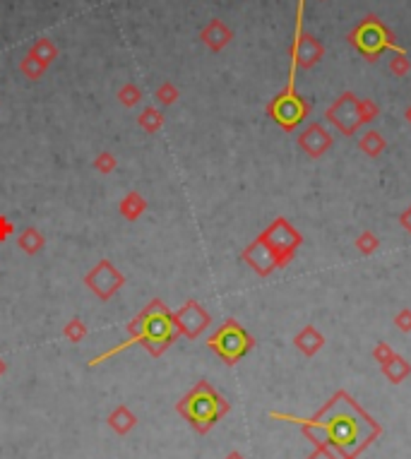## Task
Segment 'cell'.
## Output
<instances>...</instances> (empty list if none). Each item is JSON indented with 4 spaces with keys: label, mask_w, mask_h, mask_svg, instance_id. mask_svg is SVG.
<instances>
[{
    "label": "cell",
    "mask_w": 411,
    "mask_h": 459,
    "mask_svg": "<svg viewBox=\"0 0 411 459\" xmlns=\"http://www.w3.org/2000/svg\"><path fill=\"white\" fill-rule=\"evenodd\" d=\"M46 70H48L46 65H44V63H39V60H36V58H32V56H29V53L20 60V72H22L24 77H27V80H41Z\"/></svg>",
    "instance_id": "cell-22"
},
{
    "label": "cell",
    "mask_w": 411,
    "mask_h": 459,
    "mask_svg": "<svg viewBox=\"0 0 411 459\" xmlns=\"http://www.w3.org/2000/svg\"><path fill=\"white\" fill-rule=\"evenodd\" d=\"M12 231H15V226H12V221L8 219V216L0 214V243H3V240H8Z\"/></svg>",
    "instance_id": "cell-33"
},
{
    "label": "cell",
    "mask_w": 411,
    "mask_h": 459,
    "mask_svg": "<svg viewBox=\"0 0 411 459\" xmlns=\"http://www.w3.org/2000/svg\"><path fill=\"white\" fill-rule=\"evenodd\" d=\"M29 56L36 58L39 63H44L46 68L53 63V60L58 58V46L53 44L51 39H46V36H41V39H36L32 48H29Z\"/></svg>",
    "instance_id": "cell-17"
},
{
    "label": "cell",
    "mask_w": 411,
    "mask_h": 459,
    "mask_svg": "<svg viewBox=\"0 0 411 459\" xmlns=\"http://www.w3.org/2000/svg\"><path fill=\"white\" fill-rule=\"evenodd\" d=\"M409 70H411V60H409L407 53H395V56L390 58V72L395 77L409 75Z\"/></svg>",
    "instance_id": "cell-27"
},
{
    "label": "cell",
    "mask_w": 411,
    "mask_h": 459,
    "mask_svg": "<svg viewBox=\"0 0 411 459\" xmlns=\"http://www.w3.org/2000/svg\"><path fill=\"white\" fill-rule=\"evenodd\" d=\"M270 419L296 424L313 445H325L340 459H359L383 436V426L347 390H337L323 409L308 419L279 412H272Z\"/></svg>",
    "instance_id": "cell-1"
},
{
    "label": "cell",
    "mask_w": 411,
    "mask_h": 459,
    "mask_svg": "<svg viewBox=\"0 0 411 459\" xmlns=\"http://www.w3.org/2000/svg\"><path fill=\"white\" fill-rule=\"evenodd\" d=\"M395 327L400 332H411V310L409 308H402L395 315Z\"/></svg>",
    "instance_id": "cell-31"
},
{
    "label": "cell",
    "mask_w": 411,
    "mask_h": 459,
    "mask_svg": "<svg viewBox=\"0 0 411 459\" xmlns=\"http://www.w3.org/2000/svg\"><path fill=\"white\" fill-rule=\"evenodd\" d=\"M156 101L159 104H164V106H171V104H176V99H178V87L173 82H164L159 89H156Z\"/></svg>",
    "instance_id": "cell-26"
},
{
    "label": "cell",
    "mask_w": 411,
    "mask_h": 459,
    "mask_svg": "<svg viewBox=\"0 0 411 459\" xmlns=\"http://www.w3.org/2000/svg\"><path fill=\"white\" fill-rule=\"evenodd\" d=\"M200 39H202V44L207 46L212 53H219V51H224V48H226L228 44H231L233 32H231V29H228L221 20H209V22L202 27Z\"/></svg>",
    "instance_id": "cell-13"
},
{
    "label": "cell",
    "mask_w": 411,
    "mask_h": 459,
    "mask_svg": "<svg viewBox=\"0 0 411 459\" xmlns=\"http://www.w3.org/2000/svg\"><path fill=\"white\" fill-rule=\"evenodd\" d=\"M383 373H385V378H388L392 385H402L404 380L411 376V364L404 359V356L397 354L388 366H383Z\"/></svg>",
    "instance_id": "cell-16"
},
{
    "label": "cell",
    "mask_w": 411,
    "mask_h": 459,
    "mask_svg": "<svg viewBox=\"0 0 411 459\" xmlns=\"http://www.w3.org/2000/svg\"><path fill=\"white\" fill-rule=\"evenodd\" d=\"M404 116H407V120H409V123H411V106L407 108V113H404Z\"/></svg>",
    "instance_id": "cell-37"
},
{
    "label": "cell",
    "mask_w": 411,
    "mask_h": 459,
    "mask_svg": "<svg viewBox=\"0 0 411 459\" xmlns=\"http://www.w3.org/2000/svg\"><path fill=\"white\" fill-rule=\"evenodd\" d=\"M294 347L303 356H308V359H313V356L325 347V335L318 327H313V325H306V327L294 337Z\"/></svg>",
    "instance_id": "cell-14"
},
{
    "label": "cell",
    "mask_w": 411,
    "mask_h": 459,
    "mask_svg": "<svg viewBox=\"0 0 411 459\" xmlns=\"http://www.w3.org/2000/svg\"><path fill=\"white\" fill-rule=\"evenodd\" d=\"M137 123H140V128L144 132H156L161 125H164V113L154 106H147L140 116H137Z\"/></svg>",
    "instance_id": "cell-21"
},
{
    "label": "cell",
    "mask_w": 411,
    "mask_h": 459,
    "mask_svg": "<svg viewBox=\"0 0 411 459\" xmlns=\"http://www.w3.org/2000/svg\"><path fill=\"white\" fill-rule=\"evenodd\" d=\"M332 135L325 125L320 123H308L303 132H299V147L311 156V159H320L332 149Z\"/></svg>",
    "instance_id": "cell-11"
},
{
    "label": "cell",
    "mask_w": 411,
    "mask_h": 459,
    "mask_svg": "<svg viewBox=\"0 0 411 459\" xmlns=\"http://www.w3.org/2000/svg\"><path fill=\"white\" fill-rule=\"evenodd\" d=\"M130 330V339H125L120 347L111 349V351L101 354L99 359H92L89 366H96L101 361L111 359L120 351H125L132 344H144L147 351L152 356H161L168 347L173 344V339L178 337V327H176V320H173V313L161 303V301H152L144 310L137 315L132 323L128 325Z\"/></svg>",
    "instance_id": "cell-2"
},
{
    "label": "cell",
    "mask_w": 411,
    "mask_h": 459,
    "mask_svg": "<svg viewBox=\"0 0 411 459\" xmlns=\"http://www.w3.org/2000/svg\"><path fill=\"white\" fill-rule=\"evenodd\" d=\"M380 248V238L373 231H361L356 236V250L364 252V255H373Z\"/></svg>",
    "instance_id": "cell-24"
},
{
    "label": "cell",
    "mask_w": 411,
    "mask_h": 459,
    "mask_svg": "<svg viewBox=\"0 0 411 459\" xmlns=\"http://www.w3.org/2000/svg\"><path fill=\"white\" fill-rule=\"evenodd\" d=\"M144 209H147V202H144V197L140 195V192H128V195L120 200V214H123L128 221L140 219Z\"/></svg>",
    "instance_id": "cell-19"
},
{
    "label": "cell",
    "mask_w": 411,
    "mask_h": 459,
    "mask_svg": "<svg viewBox=\"0 0 411 459\" xmlns=\"http://www.w3.org/2000/svg\"><path fill=\"white\" fill-rule=\"evenodd\" d=\"M17 245H20L27 255H36V252L44 248V236L36 231V228H24L20 233V238H17Z\"/></svg>",
    "instance_id": "cell-20"
},
{
    "label": "cell",
    "mask_w": 411,
    "mask_h": 459,
    "mask_svg": "<svg viewBox=\"0 0 411 459\" xmlns=\"http://www.w3.org/2000/svg\"><path fill=\"white\" fill-rule=\"evenodd\" d=\"M349 46H354L366 60H378L385 51L392 53H407L404 48L397 44L395 32L380 20L378 15H366L364 20L347 34Z\"/></svg>",
    "instance_id": "cell-4"
},
{
    "label": "cell",
    "mask_w": 411,
    "mask_h": 459,
    "mask_svg": "<svg viewBox=\"0 0 411 459\" xmlns=\"http://www.w3.org/2000/svg\"><path fill=\"white\" fill-rule=\"evenodd\" d=\"M84 284H87L94 296H99L101 301H108L113 294L123 289L125 277L120 274V269H116V265L111 260H101V262H96L89 269V274L84 277Z\"/></svg>",
    "instance_id": "cell-9"
},
{
    "label": "cell",
    "mask_w": 411,
    "mask_h": 459,
    "mask_svg": "<svg viewBox=\"0 0 411 459\" xmlns=\"http://www.w3.org/2000/svg\"><path fill=\"white\" fill-rule=\"evenodd\" d=\"M173 320H176L178 335L188 337V339H197V337L212 325L209 313L204 310L197 301H185L183 308H178V310L173 313Z\"/></svg>",
    "instance_id": "cell-10"
},
{
    "label": "cell",
    "mask_w": 411,
    "mask_h": 459,
    "mask_svg": "<svg viewBox=\"0 0 411 459\" xmlns=\"http://www.w3.org/2000/svg\"><path fill=\"white\" fill-rule=\"evenodd\" d=\"M3 373H5V361L0 359V376H3Z\"/></svg>",
    "instance_id": "cell-36"
},
{
    "label": "cell",
    "mask_w": 411,
    "mask_h": 459,
    "mask_svg": "<svg viewBox=\"0 0 411 459\" xmlns=\"http://www.w3.org/2000/svg\"><path fill=\"white\" fill-rule=\"evenodd\" d=\"M395 349L390 347L388 342H380V344H376V349H373V359H376V364L383 368V366H388L392 359H395Z\"/></svg>",
    "instance_id": "cell-29"
},
{
    "label": "cell",
    "mask_w": 411,
    "mask_h": 459,
    "mask_svg": "<svg viewBox=\"0 0 411 459\" xmlns=\"http://www.w3.org/2000/svg\"><path fill=\"white\" fill-rule=\"evenodd\" d=\"M296 70H299V65H296V60L291 58V63H289L286 87L267 104V116L286 132H294L303 120H308V116H311V104H308L303 96L299 94V89H296Z\"/></svg>",
    "instance_id": "cell-5"
},
{
    "label": "cell",
    "mask_w": 411,
    "mask_h": 459,
    "mask_svg": "<svg viewBox=\"0 0 411 459\" xmlns=\"http://www.w3.org/2000/svg\"><path fill=\"white\" fill-rule=\"evenodd\" d=\"M380 116V106L376 104L373 99H359V118H361V125L366 123H373Z\"/></svg>",
    "instance_id": "cell-25"
},
{
    "label": "cell",
    "mask_w": 411,
    "mask_h": 459,
    "mask_svg": "<svg viewBox=\"0 0 411 459\" xmlns=\"http://www.w3.org/2000/svg\"><path fill=\"white\" fill-rule=\"evenodd\" d=\"M63 335L68 337L70 342H82L84 337H87V327H84V323L80 318H72L70 323L63 327Z\"/></svg>",
    "instance_id": "cell-28"
},
{
    "label": "cell",
    "mask_w": 411,
    "mask_h": 459,
    "mask_svg": "<svg viewBox=\"0 0 411 459\" xmlns=\"http://www.w3.org/2000/svg\"><path fill=\"white\" fill-rule=\"evenodd\" d=\"M260 238H262L265 243L270 245V250L274 252L279 267H286V265L296 257L299 248L303 245V236L296 231V228L289 224V219H284V216H277V219L260 233Z\"/></svg>",
    "instance_id": "cell-7"
},
{
    "label": "cell",
    "mask_w": 411,
    "mask_h": 459,
    "mask_svg": "<svg viewBox=\"0 0 411 459\" xmlns=\"http://www.w3.org/2000/svg\"><path fill=\"white\" fill-rule=\"evenodd\" d=\"M243 262L250 265V269L260 277H270L274 269H282L279 262H277V257H274V252L270 250V245L265 243L260 236L243 250Z\"/></svg>",
    "instance_id": "cell-12"
},
{
    "label": "cell",
    "mask_w": 411,
    "mask_h": 459,
    "mask_svg": "<svg viewBox=\"0 0 411 459\" xmlns=\"http://www.w3.org/2000/svg\"><path fill=\"white\" fill-rule=\"evenodd\" d=\"M306 459H340V457H337L330 448H325V445H316V450H313Z\"/></svg>",
    "instance_id": "cell-32"
},
{
    "label": "cell",
    "mask_w": 411,
    "mask_h": 459,
    "mask_svg": "<svg viewBox=\"0 0 411 459\" xmlns=\"http://www.w3.org/2000/svg\"><path fill=\"white\" fill-rule=\"evenodd\" d=\"M224 459H245V457L241 455V452H236V450H233V452H228V455L224 457Z\"/></svg>",
    "instance_id": "cell-35"
},
{
    "label": "cell",
    "mask_w": 411,
    "mask_h": 459,
    "mask_svg": "<svg viewBox=\"0 0 411 459\" xmlns=\"http://www.w3.org/2000/svg\"><path fill=\"white\" fill-rule=\"evenodd\" d=\"M140 99H142V89L137 87L135 82H128V84H123V87L118 89V101L125 108H132L135 104H140Z\"/></svg>",
    "instance_id": "cell-23"
},
{
    "label": "cell",
    "mask_w": 411,
    "mask_h": 459,
    "mask_svg": "<svg viewBox=\"0 0 411 459\" xmlns=\"http://www.w3.org/2000/svg\"><path fill=\"white\" fill-rule=\"evenodd\" d=\"M94 168L99 173H111L113 168H116V159H113V156L108 154V152H104V154H99L94 159Z\"/></svg>",
    "instance_id": "cell-30"
},
{
    "label": "cell",
    "mask_w": 411,
    "mask_h": 459,
    "mask_svg": "<svg viewBox=\"0 0 411 459\" xmlns=\"http://www.w3.org/2000/svg\"><path fill=\"white\" fill-rule=\"evenodd\" d=\"M325 120L337 128V132L344 137H354L356 130L361 128L359 118V96L354 92H342L337 96V101H332L325 111Z\"/></svg>",
    "instance_id": "cell-8"
},
{
    "label": "cell",
    "mask_w": 411,
    "mask_h": 459,
    "mask_svg": "<svg viewBox=\"0 0 411 459\" xmlns=\"http://www.w3.org/2000/svg\"><path fill=\"white\" fill-rule=\"evenodd\" d=\"M228 409H231V404L224 400L207 380H200V383L176 404V412L183 416L197 433H202V436L219 424L224 416L228 414Z\"/></svg>",
    "instance_id": "cell-3"
},
{
    "label": "cell",
    "mask_w": 411,
    "mask_h": 459,
    "mask_svg": "<svg viewBox=\"0 0 411 459\" xmlns=\"http://www.w3.org/2000/svg\"><path fill=\"white\" fill-rule=\"evenodd\" d=\"M207 347L214 351L226 366H236L243 356L255 347V339L238 320L228 318L214 335L207 339Z\"/></svg>",
    "instance_id": "cell-6"
},
{
    "label": "cell",
    "mask_w": 411,
    "mask_h": 459,
    "mask_svg": "<svg viewBox=\"0 0 411 459\" xmlns=\"http://www.w3.org/2000/svg\"><path fill=\"white\" fill-rule=\"evenodd\" d=\"M108 426H111L118 436H125V433H130L132 428L137 426V416L132 414L125 404H120V407H116L108 414Z\"/></svg>",
    "instance_id": "cell-15"
},
{
    "label": "cell",
    "mask_w": 411,
    "mask_h": 459,
    "mask_svg": "<svg viewBox=\"0 0 411 459\" xmlns=\"http://www.w3.org/2000/svg\"><path fill=\"white\" fill-rule=\"evenodd\" d=\"M359 149L366 156H373V159H376V156H380V154L385 152V149H388V142H385V137L380 135L378 130H368V132H364V135H361Z\"/></svg>",
    "instance_id": "cell-18"
},
{
    "label": "cell",
    "mask_w": 411,
    "mask_h": 459,
    "mask_svg": "<svg viewBox=\"0 0 411 459\" xmlns=\"http://www.w3.org/2000/svg\"><path fill=\"white\" fill-rule=\"evenodd\" d=\"M400 224H402V228H404V231H407V233H411V204H409V207L404 209V212L400 214Z\"/></svg>",
    "instance_id": "cell-34"
}]
</instances>
